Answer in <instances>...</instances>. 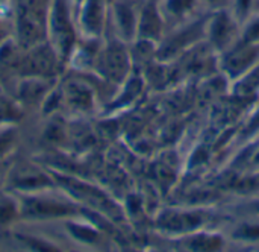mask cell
I'll use <instances>...</instances> for the list:
<instances>
[{"instance_id": "4", "label": "cell", "mask_w": 259, "mask_h": 252, "mask_svg": "<svg viewBox=\"0 0 259 252\" xmlns=\"http://www.w3.org/2000/svg\"><path fill=\"white\" fill-rule=\"evenodd\" d=\"M105 0H87L82 9V26L90 33H99L103 23Z\"/></svg>"}, {"instance_id": "13", "label": "cell", "mask_w": 259, "mask_h": 252, "mask_svg": "<svg viewBox=\"0 0 259 252\" xmlns=\"http://www.w3.org/2000/svg\"><path fill=\"white\" fill-rule=\"evenodd\" d=\"M259 84V71L258 73H253L250 75L246 81H243L240 85H238V91L243 93V94H249L255 90V87Z\"/></svg>"}, {"instance_id": "3", "label": "cell", "mask_w": 259, "mask_h": 252, "mask_svg": "<svg viewBox=\"0 0 259 252\" xmlns=\"http://www.w3.org/2000/svg\"><path fill=\"white\" fill-rule=\"evenodd\" d=\"M24 213L32 218H50V216L67 214L70 213V208L53 199L29 198L26 199V204H24Z\"/></svg>"}, {"instance_id": "6", "label": "cell", "mask_w": 259, "mask_h": 252, "mask_svg": "<svg viewBox=\"0 0 259 252\" xmlns=\"http://www.w3.org/2000/svg\"><path fill=\"white\" fill-rule=\"evenodd\" d=\"M202 224L200 214H181V213H167L161 218V225L173 231L193 230Z\"/></svg>"}, {"instance_id": "7", "label": "cell", "mask_w": 259, "mask_h": 252, "mask_svg": "<svg viewBox=\"0 0 259 252\" xmlns=\"http://www.w3.org/2000/svg\"><path fill=\"white\" fill-rule=\"evenodd\" d=\"M232 32H234V24H232L231 18L226 14H219L211 24L212 41L219 46H223L231 40Z\"/></svg>"}, {"instance_id": "11", "label": "cell", "mask_w": 259, "mask_h": 252, "mask_svg": "<svg viewBox=\"0 0 259 252\" xmlns=\"http://www.w3.org/2000/svg\"><path fill=\"white\" fill-rule=\"evenodd\" d=\"M44 181H46V178L39 172H24L23 175L15 178V184L20 189H23V187H38V184H41Z\"/></svg>"}, {"instance_id": "15", "label": "cell", "mask_w": 259, "mask_h": 252, "mask_svg": "<svg viewBox=\"0 0 259 252\" xmlns=\"http://www.w3.org/2000/svg\"><path fill=\"white\" fill-rule=\"evenodd\" d=\"M14 214V208L9 202H0V224L8 222Z\"/></svg>"}, {"instance_id": "19", "label": "cell", "mask_w": 259, "mask_h": 252, "mask_svg": "<svg viewBox=\"0 0 259 252\" xmlns=\"http://www.w3.org/2000/svg\"><path fill=\"white\" fill-rule=\"evenodd\" d=\"M9 140H12L11 134H3V135H0V154L6 151V149H2V148H6L8 143H9Z\"/></svg>"}, {"instance_id": "9", "label": "cell", "mask_w": 259, "mask_h": 252, "mask_svg": "<svg viewBox=\"0 0 259 252\" xmlns=\"http://www.w3.org/2000/svg\"><path fill=\"white\" fill-rule=\"evenodd\" d=\"M256 56L255 49H243L238 50L237 53L231 55L226 61V68L231 75H238L241 73Z\"/></svg>"}, {"instance_id": "5", "label": "cell", "mask_w": 259, "mask_h": 252, "mask_svg": "<svg viewBox=\"0 0 259 252\" xmlns=\"http://www.w3.org/2000/svg\"><path fill=\"white\" fill-rule=\"evenodd\" d=\"M65 187L70 190V193H73L76 196H85V199L88 202H91L93 205H96L99 208H103L105 211H111V213L115 211V208L112 210V205L109 204V201L100 192H97L96 189H91L87 184H82V183H76L73 179H68L65 183Z\"/></svg>"}, {"instance_id": "8", "label": "cell", "mask_w": 259, "mask_h": 252, "mask_svg": "<svg viewBox=\"0 0 259 252\" xmlns=\"http://www.w3.org/2000/svg\"><path fill=\"white\" fill-rule=\"evenodd\" d=\"M159 27H161V20H159V15H158L155 6H152V5L146 6L141 14V23H140L141 35H144L147 38H155L159 33Z\"/></svg>"}, {"instance_id": "18", "label": "cell", "mask_w": 259, "mask_h": 252, "mask_svg": "<svg viewBox=\"0 0 259 252\" xmlns=\"http://www.w3.org/2000/svg\"><path fill=\"white\" fill-rule=\"evenodd\" d=\"M249 6H250V0H238L237 2V11H238L240 17H243L247 12Z\"/></svg>"}, {"instance_id": "10", "label": "cell", "mask_w": 259, "mask_h": 252, "mask_svg": "<svg viewBox=\"0 0 259 252\" xmlns=\"http://www.w3.org/2000/svg\"><path fill=\"white\" fill-rule=\"evenodd\" d=\"M115 17L123 33L126 37H131L135 29V17H134V11L131 9V6L124 3H118L115 6Z\"/></svg>"}, {"instance_id": "16", "label": "cell", "mask_w": 259, "mask_h": 252, "mask_svg": "<svg viewBox=\"0 0 259 252\" xmlns=\"http://www.w3.org/2000/svg\"><path fill=\"white\" fill-rule=\"evenodd\" d=\"M246 40H247V41L259 40V20L253 21V23L249 26V29H247V32H246Z\"/></svg>"}, {"instance_id": "14", "label": "cell", "mask_w": 259, "mask_h": 252, "mask_svg": "<svg viewBox=\"0 0 259 252\" xmlns=\"http://www.w3.org/2000/svg\"><path fill=\"white\" fill-rule=\"evenodd\" d=\"M191 246L194 249H211L219 246V239H208V237H199L191 242Z\"/></svg>"}, {"instance_id": "12", "label": "cell", "mask_w": 259, "mask_h": 252, "mask_svg": "<svg viewBox=\"0 0 259 252\" xmlns=\"http://www.w3.org/2000/svg\"><path fill=\"white\" fill-rule=\"evenodd\" d=\"M193 6V0H168V11L171 14H184Z\"/></svg>"}, {"instance_id": "1", "label": "cell", "mask_w": 259, "mask_h": 252, "mask_svg": "<svg viewBox=\"0 0 259 252\" xmlns=\"http://www.w3.org/2000/svg\"><path fill=\"white\" fill-rule=\"evenodd\" d=\"M47 18H49V30L52 33L58 52L67 56L71 50L73 40H74L67 0H52V6L49 9Z\"/></svg>"}, {"instance_id": "21", "label": "cell", "mask_w": 259, "mask_h": 252, "mask_svg": "<svg viewBox=\"0 0 259 252\" xmlns=\"http://www.w3.org/2000/svg\"><path fill=\"white\" fill-rule=\"evenodd\" d=\"M256 161H258V163H259V154H258V157H256Z\"/></svg>"}, {"instance_id": "23", "label": "cell", "mask_w": 259, "mask_h": 252, "mask_svg": "<svg viewBox=\"0 0 259 252\" xmlns=\"http://www.w3.org/2000/svg\"><path fill=\"white\" fill-rule=\"evenodd\" d=\"M212 2H214V0H212Z\"/></svg>"}, {"instance_id": "17", "label": "cell", "mask_w": 259, "mask_h": 252, "mask_svg": "<svg viewBox=\"0 0 259 252\" xmlns=\"http://www.w3.org/2000/svg\"><path fill=\"white\" fill-rule=\"evenodd\" d=\"M240 234H244V237H247V239H258L259 227H246Z\"/></svg>"}, {"instance_id": "20", "label": "cell", "mask_w": 259, "mask_h": 252, "mask_svg": "<svg viewBox=\"0 0 259 252\" xmlns=\"http://www.w3.org/2000/svg\"><path fill=\"white\" fill-rule=\"evenodd\" d=\"M2 35H3V32H2V27H0V38H2Z\"/></svg>"}, {"instance_id": "2", "label": "cell", "mask_w": 259, "mask_h": 252, "mask_svg": "<svg viewBox=\"0 0 259 252\" xmlns=\"http://www.w3.org/2000/svg\"><path fill=\"white\" fill-rule=\"evenodd\" d=\"M105 70L106 75L115 81H121L127 71V55L121 44L112 43L106 49L105 55Z\"/></svg>"}, {"instance_id": "22", "label": "cell", "mask_w": 259, "mask_h": 252, "mask_svg": "<svg viewBox=\"0 0 259 252\" xmlns=\"http://www.w3.org/2000/svg\"><path fill=\"white\" fill-rule=\"evenodd\" d=\"M0 2H5V0H0Z\"/></svg>"}]
</instances>
